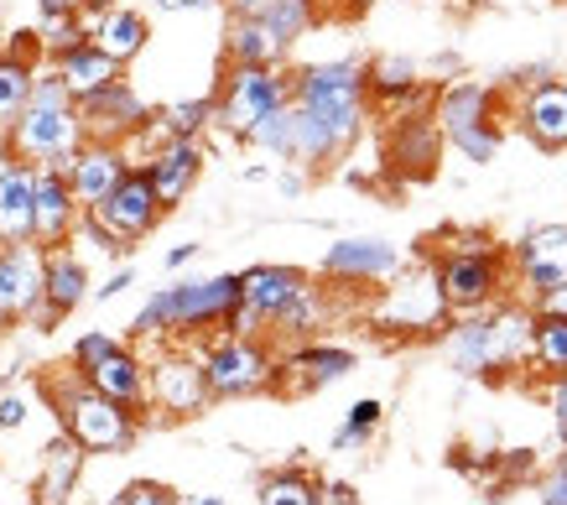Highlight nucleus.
<instances>
[{
  "label": "nucleus",
  "mask_w": 567,
  "mask_h": 505,
  "mask_svg": "<svg viewBox=\"0 0 567 505\" xmlns=\"http://www.w3.org/2000/svg\"><path fill=\"white\" fill-rule=\"evenodd\" d=\"M432 121H437L443 141L458 136V131H474V125L499 121V89L480 84V79H453V84L432 94Z\"/></svg>",
  "instance_id": "24"
},
{
  "label": "nucleus",
  "mask_w": 567,
  "mask_h": 505,
  "mask_svg": "<svg viewBox=\"0 0 567 505\" xmlns=\"http://www.w3.org/2000/svg\"><path fill=\"white\" fill-rule=\"evenodd\" d=\"M364 121L370 100L360 58H318L292 69V167L328 173L360 146Z\"/></svg>",
  "instance_id": "1"
},
{
  "label": "nucleus",
  "mask_w": 567,
  "mask_h": 505,
  "mask_svg": "<svg viewBox=\"0 0 567 505\" xmlns=\"http://www.w3.org/2000/svg\"><path fill=\"white\" fill-rule=\"evenodd\" d=\"M532 308H536V313H563V318H567V281H563V287H557V292L536 297Z\"/></svg>",
  "instance_id": "53"
},
{
  "label": "nucleus",
  "mask_w": 567,
  "mask_h": 505,
  "mask_svg": "<svg viewBox=\"0 0 567 505\" xmlns=\"http://www.w3.org/2000/svg\"><path fill=\"white\" fill-rule=\"evenodd\" d=\"M208 406L214 396H208L198 344H162V354L146 360V412H156L162 422H193Z\"/></svg>",
  "instance_id": "7"
},
{
  "label": "nucleus",
  "mask_w": 567,
  "mask_h": 505,
  "mask_svg": "<svg viewBox=\"0 0 567 505\" xmlns=\"http://www.w3.org/2000/svg\"><path fill=\"white\" fill-rule=\"evenodd\" d=\"M375 0H318V11L323 17H344V21H354V17H364Z\"/></svg>",
  "instance_id": "47"
},
{
  "label": "nucleus",
  "mask_w": 567,
  "mask_h": 505,
  "mask_svg": "<svg viewBox=\"0 0 567 505\" xmlns=\"http://www.w3.org/2000/svg\"><path fill=\"white\" fill-rule=\"evenodd\" d=\"M84 464L89 453L73 443L69 433H58L42 449V470H37V485H32V505H69L79 480H84Z\"/></svg>",
  "instance_id": "30"
},
{
  "label": "nucleus",
  "mask_w": 567,
  "mask_h": 505,
  "mask_svg": "<svg viewBox=\"0 0 567 505\" xmlns=\"http://www.w3.org/2000/svg\"><path fill=\"white\" fill-rule=\"evenodd\" d=\"M156 11H167V17H188V11H214L219 0H152Z\"/></svg>",
  "instance_id": "50"
},
{
  "label": "nucleus",
  "mask_w": 567,
  "mask_h": 505,
  "mask_svg": "<svg viewBox=\"0 0 567 505\" xmlns=\"http://www.w3.org/2000/svg\"><path fill=\"white\" fill-rule=\"evenodd\" d=\"M271 177L287 198H302V188H308V173H302V167H287V173H271Z\"/></svg>",
  "instance_id": "51"
},
{
  "label": "nucleus",
  "mask_w": 567,
  "mask_h": 505,
  "mask_svg": "<svg viewBox=\"0 0 567 505\" xmlns=\"http://www.w3.org/2000/svg\"><path fill=\"white\" fill-rule=\"evenodd\" d=\"M547 406H551V422H557V427H567V375H551Z\"/></svg>",
  "instance_id": "48"
},
{
  "label": "nucleus",
  "mask_w": 567,
  "mask_h": 505,
  "mask_svg": "<svg viewBox=\"0 0 567 505\" xmlns=\"http://www.w3.org/2000/svg\"><path fill=\"white\" fill-rule=\"evenodd\" d=\"M156 125L167 136H188V141H204L214 131V94H198V100H173V105L152 110Z\"/></svg>",
  "instance_id": "34"
},
{
  "label": "nucleus",
  "mask_w": 567,
  "mask_h": 505,
  "mask_svg": "<svg viewBox=\"0 0 567 505\" xmlns=\"http://www.w3.org/2000/svg\"><path fill=\"white\" fill-rule=\"evenodd\" d=\"M328 323H333V287L308 281V287H302V292H297L292 302L271 318L266 339H271L276 349H287V344H302V339H318Z\"/></svg>",
  "instance_id": "28"
},
{
  "label": "nucleus",
  "mask_w": 567,
  "mask_h": 505,
  "mask_svg": "<svg viewBox=\"0 0 567 505\" xmlns=\"http://www.w3.org/2000/svg\"><path fill=\"white\" fill-rule=\"evenodd\" d=\"M447 146L464 162H474V167H489L499 157V146H505V125L489 121V125H474V131H458V136H447Z\"/></svg>",
  "instance_id": "39"
},
{
  "label": "nucleus",
  "mask_w": 567,
  "mask_h": 505,
  "mask_svg": "<svg viewBox=\"0 0 567 505\" xmlns=\"http://www.w3.org/2000/svg\"><path fill=\"white\" fill-rule=\"evenodd\" d=\"M79 198H73L69 177L58 167H32V240L48 245H69L73 225H79Z\"/></svg>",
  "instance_id": "22"
},
{
  "label": "nucleus",
  "mask_w": 567,
  "mask_h": 505,
  "mask_svg": "<svg viewBox=\"0 0 567 505\" xmlns=\"http://www.w3.org/2000/svg\"><path fill=\"white\" fill-rule=\"evenodd\" d=\"M292 100V69H250V63H224L214 84V125L229 141H245L266 115Z\"/></svg>",
  "instance_id": "6"
},
{
  "label": "nucleus",
  "mask_w": 567,
  "mask_h": 505,
  "mask_svg": "<svg viewBox=\"0 0 567 505\" xmlns=\"http://www.w3.org/2000/svg\"><path fill=\"white\" fill-rule=\"evenodd\" d=\"M536 495H542V505H567V474L547 470L542 480H536Z\"/></svg>",
  "instance_id": "45"
},
{
  "label": "nucleus",
  "mask_w": 567,
  "mask_h": 505,
  "mask_svg": "<svg viewBox=\"0 0 567 505\" xmlns=\"http://www.w3.org/2000/svg\"><path fill=\"white\" fill-rule=\"evenodd\" d=\"M318 505H360L354 485H339V480H318Z\"/></svg>",
  "instance_id": "46"
},
{
  "label": "nucleus",
  "mask_w": 567,
  "mask_h": 505,
  "mask_svg": "<svg viewBox=\"0 0 567 505\" xmlns=\"http://www.w3.org/2000/svg\"><path fill=\"white\" fill-rule=\"evenodd\" d=\"M224 63H250V69H287L292 48L271 32L260 17H229L224 21Z\"/></svg>",
  "instance_id": "29"
},
{
  "label": "nucleus",
  "mask_w": 567,
  "mask_h": 505,
  "mask_svg": "<svg viewBox=\"0 0 567 505\" xmlns=\"http://www.w3.org/2000/svg\"><path fill=\"white\" fill-rule=\"evenodd\" d=\"M308 271L302 266H281V261H256L240 271V308L256 318V329L266 333L271 329V318L292 302L302 287H308Z\"/></svg>",
  "instance_id": "21"
},
{
  "label": "nucleus",
  "mask_w": 567,
  "mask_h": 505,
  "mask_svg": "<svg viewBox=\"0 0 567 505\" xmlns=\"http://www.w3.org/2000/svg\"><path fill=\"white\" fill-rule=\"evenodd\" d=\"M557 470H563V474H567V449H563V458H557Z\"/></svg>",
  "instance_id": "58"
},
{
  "label": "nucleus",
  "mask_w": 567,
  "mask_h": 505,
  "mask_svg": "<svg viewBox=\"0 0 567 505\" xmlns=\"http://www.w3.org/2000/svg\"><path fill=\"white\" fill-rule=\"evenodd\" d=\"M443 354L453 375H464V381H495L499 360H495V339H489V308L484 313H458V323H447Z\"/></svg>",
  "instance_id": "25"
},
{
  "label": "nucleus",
  "mask_w": 567,
  "mask_h": 505,
  "mask_svg": "<svg viewBox=\"0 0 567 505\" xmlns=\"http://www.w3.org/2000/svg\"><path fill=\"white\" fill-rule=\"evenodd\" d=\"M32 79H37L32 63H21V58H6V53H0V136H6V125H11L21 110H27Z\"/></svg>",
  "instance_id": "36"
},
{
  "label": "nucleus",
  "mask_w": 567,
  "mask_h": 505,
  "mask_svg": "<svg viewBox=\"0 0 567 505\" xmlns=\"http://www.w3.org/2000/svg\"><path fill=\"white\" fill-rule=\"evenodd\" d=\"M121 344V339H115V333H104V329H89V333H79V339H73V349H69V365L79 370V375H84L89 365H100L104 354H110V349Z\"/></svg>",
  "instance_id": "42"
},
{
  "label": "nucleus",
  "mask_w": 567,
  "mask_h": 505,
  "mask_svg": "<svg viewBox=\"0 0 567 505\" xmlns=\"http://www.w3.org/2000/svg\"><path fill=\"white\" fill-rule=\"evenodd\" d=\"M58 79H63V89H69L73 100H84V94H94V89H104L110 79H121V63L115 58H104L94 42H79V48H69L63 58H52L48 63Z\"/></svg>",
  "instance_id": "31"
},
{
  "label": "nucleus",
  "mask_w": 567,
  "mask_h": 505,
  "mask_svg": "<svg viewBox=\"0 0 567 505\" xmlns=\"http://www.w3.org/2000/svg\"><path fill=\"white\" fill-rule=\"evenodd\" d=\"M110 505H177V489L156 485V480H131Z\"/></svg>",
  "instance_id": "43"
},
{
  "label": "nucleus",
  "mask_w": 567,
  "mask_h": 505,
  "mask_svg": "<svg viewBox=\"0 0 567 505\" xmlns=\"http://www.w3.org/2000/svg\"><path fill=\"white\" fill-rule=\"evenodd\" d=\"M84 381L100 391V396L110 401H121L125 412H146V360H141V349L136 344H115L110 354H104L100 365H89L84 370Z\"/></svg>",
  "instance_id": "27"
},
{
  "label": "nucleus",
  "mask_w": 567,
  "mask_h": 505,
  "mask_svg": "<svg viewBox=\"0 0 567 505\" xmlns=\"http://www.w3.org/2000/svg\"><path fill=\"white\" fill-rule=\"evenodd\" d=\"M0 6H6V0H0Z\"/></svg>",
  "instance_id": "59"
},
{
  "label": "nucleus",
  "mask_w": 567,
  "mask_h": 505,
  "mask_svg": "<svg viewBox=\"0 0 567 505\" xmlns=\"http://www.w3.org/2000/svg\"><path fill=\"white\" fill-rule=\"evenodd\" d=\"M79 6H84V0H37V11H42V17H58V11H79Z\"/></svg>",
  "instance_id": "54"
},
{
  "label": "nucleus",
  "mask_w": 567,
  "mask_h": 505,
  "mask_svg": "<svg viewBox=\"0 0 567 505\" xmlns=\"http://www.w3.org/2000/svg\"><path fill=\"white\" fill-rule=\"evenodd\" d=\"M131 287H136V266H115V271H110V277L100 281V287H89V297H94V302H115V297L121 292H131Z\"/></svg>",
  "instance_id": "44"
},
{
  "label": "nucleus",
  "mask_w": 567,
  "mask_h": 505,
  "mask_svg": "<svg viewBox=\"0 0 567 505\" xmlns=\"http://www.w3.org/2000/svg\"><path fill=\"white\" fill-rule=\"evenodd\" d=\"M32 406H37V385H0V433H17L32 422Z\"/></svg>",
  "instance_id": "41"
},
{
  "label": "nucleus",
  "mask_w": 567,
  "mask_h": 505,
  "mask_svg": "<svg viewBox=\"0 0 567 505\" xmlns=\"http://www.w3.org/2000/svg\"><path fill=\"white\" fill-rule=\"evenodd\" d=\"M125 173H131V152L115 146V141H84L69 157V167H63V177H69V188L84 214L94 209V204H104L110 188H115Z\"/></svg>",
  "instance_id": "20"
},
{
  "label": "nucleus",
  "mask_w": 567,
  "mask_h": 505,
  "mask_svg": "<svg viewBox=\"0 0 567 505\" xmlns=\"http://www.w3.org/2000/svg\"><path fill=\"white\" fill-rule=\"evenodd\" d=\"M536 375H567V318L563 313H536L532 323V360Z\"/></svg>",
  "instance_id": "32"
},
{
  "label": "nucleus",
  "mask_w": 567,
  "mask_h": 505,
  "mask_svg": "<svg viewBox=\"0 0 567 505\" xmlns=\"http://www.w3.org/2000/svg\"><path fill=\"white\" fill-rule=\"evenodd\" d=\"M79 121H84V141H115V146H125L141 125L152 121V105L141 100L136 84L121 73V79H110L104 89L79 100Z\"/></svg>",
  "instance_id": "15"
},
{
  "label": "nucleus",
  "mask_w": 567,
  "mask_h": 505,
  "mask_svg": "<svg viewBox=\"0 0 567 505\" xmlns=\"http://www.w3.org/2000/svg\"><path fill=\"white\" fill-rule=\"evenodd\" d=\"M427 245H432L427 256H474V250H495L489 229H474V225H447V229H437Z\"/></svg>",
  "instance_id": "40"
},
{
  "label": "nucleus",
  "mask_w": 567,
  "mask_h": 505,
  "mask_svg": "<svg viewBox=\"0 0 567 505\" xmlns=\"http://www.w3.org/2000/svg\"><path fill=\"white\" fill-rule=\"evenodd\" d=\"M443 131L432 121V110H406V115H391L385 125V146H380V167L395 173L401 183H422V177L437 173V157H443Z\"/></svg>",
  "instance_id": "12"
},
{
  "label": "nucleus",
  "mask_w": 567,
  "mask_h": 505,
  "mask_svg": "<svg viewBox=\"0 0 567 505\" xmlns=\"http://www.w3.org/2000/svg\"><path fill=\"white\" fill-rule=\"evenodd\" d=\"M84 21H89V42H94L104 58H115L121 69H131V63L146 53V42H152V21H146V11L125 6V0L104 6V11H89Z\"/></svg>",
  "instance_id": "26"
},
{
  "label": "nucleus",
  "mask_w": 567,
  "mask_h": 505,
  "mask_svg": "<svg viewBox=\"0 0 567 505\" xmlns=\"http://www.w3.org/2000/svg\"><path fill=\"white\" fill-rule=\"evenodd\" d=\"M380 422H385V401H380V396H360V401H354V406L344 412L339 433H333V453H349V449H364V443H375Z\"/></svg>",
  "instance_id": "35"
},
{
  "label": "nucleus",
  "mask_w": 567,
  "mask_h": 505,
  "mask_svg": "<svg viewBox=\"0 0 567 505\" xmlns=\"http://www.w3.org/2000/svg\"><path fill=\"white\" fill-rule=\"evenodd\" d=\"M511 277H520L526 297H547L567 281V225H532L511 245Z\"/></svg>",
  "instance_id": "17"
},
{
  "label": "nucleus",
  "mask_w": 567,
  "mask_h": 505,
  "mask_svg": "<svg viewBox=\"0 0 567 505\" xmlns=\"http://www.w3.org/2000/svg\"><path fill=\"white\" fill-rule=\"evenodd\" d=\"M42 302V245H0V329H17Z\"/></svg>",
  "instance_id": "19"
},
{
  "label": "nucleus",
  "mask_w": 567,
  "mask_h": 505,
  "mask_svg": "<svg viewBox=\"0 0 567 505\" xmlns=\"http://www.w3.org/2000/svg\"><path fill=\"white\" fill-rule=\"evenodd\" d=\"M204 162H208V152H204V141H188V136H167L162 146H152L146 157L136 162L141 173H146V183H152V193H156V204L173 214L183 198H188L193 188H198V177H204Z\"/></svg>",
  "instance_id": "18"
},
{
  "label": "nucleus",
  "mask_w": 567,
  "mask_h": 505,
  "mask_svg": "<svg viewBox=\"0 0 567 505\" xmlns=\"http://www.w3.org/2000/svg\"><path fill=\"white\" fill-rule=\"evenodd\" d=\"M260 505H318V474H308L302 464H287V470H271L256 489Z\"/></svg>",
  "instance_id": "33"
},
{
  "label": "nucleus",
  "mask_w": 567,
  "mask_h": 505,
  "mask_svg": "<svg viewBox=\"0 0 567 505\" xmlns=\"http://www.w3.org/2000/svg\"><path fill=\"white\" fill-rule=\"evenodd\" d=\"M37 37H42V58H63L69 48H79V42H89V21L84 11H58V17H42L37 21Z\"/></svg>",
  "instance_id": "37"
},
{
  "label": "nucleus",
  "mask_w": 567,
  "mask_h": 505,
  "mask_svg": "<svg viewBox=\"0 0 567 505\" xmlns=\"http://www.w3.org/2000/svg\"><path fill=\"white\" fill-rule=\"evenodd\" d=\"M432 277H437V292L447 302V318L458 313H484L505 302L511 292V256L505 250H474V256H427Z\"/></svg>",
  "instance_id": "8"
},
{
  "label": "nucleus",
  "mask_w": 567,
  "mask_h": 505,
  "mask_svg": "<svg viewBox=\"0 0 567 505\" xmlns=\"http://www.w3.org/2000/svg\"><path fill=\"white\" fill-rule=\"evenodd\" d=\"M235 302H240V271L167 281L131 318V339L136 344H198V339L224 329Z\"/></svg>",
  "instance_id": "2"
},
{
  "label": "nucleus",
  "mask_w": 567,
  "mask_h": 505,
  "mask_svg": "<svg viewBox=\"0 0 567 505\" xmlns=\"http://www.w3.org/2000/svg\"><path fill=\"white\" fill-rule=\"evenodd\" d=\"M89 261L73 250V245H48L42 250V302L37 313L27 318V329L37 333H52L63 318H73L79 308L89 302Z\"/></svg>",
  "instance_id": "11"
},
{
  "label": "nucleus",
  "mask_w": 567,
  "mask_h": 505,
  "mask_svg": "<svg viewBox=\"0 0 567 505\" xmlns=\"http://www.w3.org/2000/svg\"><path fill=\"white\" fill-rule=\"evenodd\" d=\"M104 6H115V0H84L79 11H84V17H89V11H104Z\"/></svg>",
  "instance_id": "57"
},
{
  "label": "nucleus",
  "mask_w": 567,
  "mask_h": 505,
  "mask_svg": "<svg viewBox=\"0 0 567 505\" xmlns=\"http://www.w3.org/2000/svg\"><path fill=\"white\" fill-rule=\"evenodd\" d=\"M219 6L229 11V17H266L276 0H219Z\"/></svg>",
  "instance_id": "52"
},
{
  "label": "nucleus",
  "mask_w": 567,
  "mask_h": 505,
  "mask_svg": "<svg viewBox=\"0 0 567 505\" xmlns=\"http://www.w3.org/2000/svg\"><path fill=\"white\" fill-rule=\"evenodd\" d=\"M162 214H167V209L156 204V193H152V183H146V173H141V167H131V173L110 188V198L89 209V219H94L110 240H121L125 250H136V245L146 240L156 225H162Z\"/></svg>",
  "instance_id": "13"
},
{
  "label": "nucleus",
  "mask_w": 567,
  "mask_h": 505,
  "mask_svg": "<svg viewBox=\"0 0 567 505\" xmlns=\"http://www.w3.org/2000/svg\"><path fill=\"white\" fill-rule=\"evenodd\" d=\"M516 121L532 146L567 152V79H536L516 105Z\"/></svg>",
  "instance_id": "23"
},
{
  "label": "nucleus",
  "mask_w": 567,
  "mask_h": 505,
  "mask_svg": "<svg viewBox=\"0 0 567 505\" xmlns=\"http://www.w3.org/2000/svg\"><path fill=\"white\" fill-rule=\"evenodd\" d=\"M37 396L48 401V412L58 418V433H69L84 453H131L141 437V418L125 412L121 401L100 396L79 370H58L37 381Z\"/></svg>",
  "instance_id": "4"
},
{
  "label": "nucleus",
  "mask_w": 567,
  "mask_h": 505,
  "mask_svg": "<svg viewBox=\"0 0 567 505\" xmlns=\"http://www.w3.org/2000/svg\"><path fill=\"white\" fill-rule=\"evenodd\" d=\"M198 256H204V245H198V240L173 245V250H167V271H183V266H193Z\"/></svg>",
  "instance_id": "49"
},
{
  "label": "nucleus",
  "mask_w": 567,
  "mask_h": 505,
  "mask_svg": "<svg viewBox=\"0 0 567 505\" xmlns=\"http://www.w3.org/2000/svg\"><path fill=\"white\" fill-rule=\"evenodd\" d=\"M0 146L11 152L27 167H69V157L84 146V121H79V100H73L63 79L42 63L32 79V94H27V110L6 125Z\"/></svg>",
  "instance_id": "3"
},
{
  "label": "nucleus",
  "mask_w": 567,
  "mask_h": 505,
  "mask_svg": "<svg viewBox=\"0 0 567 505\" xmlns=\"http://www.w3.org/2000/svg\"><path fill=\"white\" fill-rule=\"evenodd\" d=\"M198 360H204V381L214 401H245L276 391V360L281 349L260 333H208L198 339Z\"/></svg>",
  "instance_id": "5"
},
{
  "label": "nucleus",
  "mask_w": 567,
  "mask_h": 505,
  "mask_svg": "<svg viewBox=\"0 0 567 505\" xmlns=\"http://www.w3.org/2000/svg\"><path fill=\"white\" fill-rule=\"evenodd\" d=\"M177 505H229L224 495H188V501H177Z\"/></svg>",
  "instance_id": "56"
},
{
  "label": "nucleus",
  "mask_w": 567,
  "mask_h": 505,
  "mask_svg": "<svg viewBox=\"0 0 567 505\" xmlns=\"http://www.w3.org/2000/svg\"><path fill=\"white\" fill-rule=\"evenodd\" d=\"M245 146H256V152H266V157H276V162H292V100L276 110V115H266V121L245 136Z\"/></svg>",
  "instance_id": "38"
},
{
  "label": "nucleus",
  "mask_w": 567,
  "mask_h": 505,
  "mask_svg": "<svg viewBox=\"0 0 567 505\" xmlns=\"http://www.w3.org/2000/svg\"><path fill=\"white\" fill-rule=\"evenodd\" d=\"M364 100L370 115H406V110H432V89L416 58L380 53L364 63Z\"/></svg>",
  "instance_id": "16"
},
{
  "label": "nucleus",
  "mask_w": 567,
  "mask_h": 505,
  "mask_svg": "<svg viewBox=\"0 0 567 505\" xmlns=\"http://www.w3.org/2000/svg\"><path fill=\"white\" fill-rule=\"evenodd\" d=\"M360 365V354L349 344H333V339H302V344H287L281 360H276V391L287 396H302V391H323V385L344 381L349 370Z\"/></svg>",
  "instance_id": "14"
},
{
  "label": "nucleus",
  "mask_w": 567,
  "mask_h": 505,
  "mask_svg": "<svg viewBox=\"0 0 567 505\" xmlns=\"http://www.w3.org/2000/svg\"><path fill=\"white\" fill-rule=\"evenodd\" d=\"M375 329L380 333H437L447 323V302L437 292V277H432V261L422 266H401L385 287H375Z\"/></svg>",
  "instance_id": "9"
},
{
  "label": "nucleus",
  "mask_w": 567,
  "mask_h": 505,
  "mask_svg": "<svg viewBox=\"0 0 567 505\" xmlns=\"http://www.w3.org/2000/svg\"><path fill=\"white\" fill-rule=\"evenodd\" d=\"M276 167H266V162H256V167H245V183H266Z\"/></svg>",
  "instance_id": "55"
},
{
  "label": "nucleus",
  "mask_w": 567,
  "mask_h": 505,
  "mask_svg": "<svg viewBox=\"0 0 567 505\" xmlns=\"http://www.w3.org/2000/svg\"><path fill=\"white\" fill-rule=\"evenodd\" d=\"M401 266H406L401 245L380 240V235H344V240H333L323 250L318 277H323L328 287H360V292H375V287H385Z\"/></svg>",
  "instance_id": "10"
}]
</instances>
